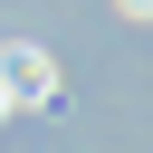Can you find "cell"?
<instances>
[{
    "instance_id": "1",
    "label": "cell",
    "mask_w": 153,
    "mask_h": 153,
    "mask_svg": "<svg viewBox=\"0 0 153 153\" xmlns=\"http://www.w3.org/2000/svg\"><path fill=\"white\" fill-rule=\"evenodd\" d=\"M48 86H57V76H48V57H38V48H0V96H29V105H38Z\"/></svg>"
},
{
    "instance_id": "2",
    "label": "cell",
    "mask_w": 153,
    "mask_h": 153,
    "mask_svg": "<svg viewBox=\"0 0 153 153\" xmlns=\"http://www.w3.org/2000/svg\"><path fill=\"white\" fill-rule=\"evenodd\" d=\"M124 10H134V19H153V0H124Z\"/></svg>"
}]
</instances>
